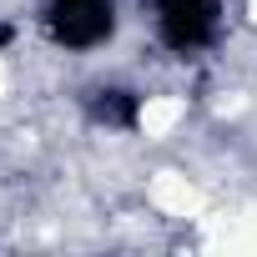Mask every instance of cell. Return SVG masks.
<instances>
[{
    "label": "cell",
    "mask_w": 257,
    "mask_h": 257,
    "mask_svg": "<svg viewBox=\"0 0 257 257\" xmlns=\"http://www.w3.org/2000/svg\"><path fill=\"white\" fill-rule=\"evenodd\" d=\"M252 16H257V0H252Z\"/></svg>",
    "instance_id": "5"
},
{
    "label": "cell",
    "mask_w": 257,
    "mask_h": 257,
    "mask_svg": "<svg viewBox=\"0 0 257 257\" xmlns=\"http://www.w3.org/2000/svg\"><path fill=\"white\" fill-rule=\"evenodd\" d=\"M242 106H247L242 96H217V116H237Z\"/></svg>",
    "instance_id": "4"
},
{
    "label": "cell",
    "mask_w": 257,
    "mask_h": 257,
    "mask_svg": "<svg viewBox=\"0 0 257 257\" xmlns=\"http://www.w3.org/2000/svg\"><path fill=\"white\" fill-rule=\"evenodd\" d=\"M182 116H187V101L182 96H147L142 111H137V126H142V137L162 142V137H172L182 126Z\"/></svg>",
    "instance_id": "2"
},
{
    "label": "cell",
    "mask_w": 257,
    "mask_h": 257,
    "mask_svg": "<svg viewBox=\"0 0 257 257\" xmlns=\"http://www.w3.org/2000/svg\"><path fill=\"white\" fill-rule=\"evenodd\" d=\"M147 197H152V207H157L162 217H182V222H192V217H202V212H207V202H202L197 182H192V177H182V172H157V177H152V187H147Z\"/></svg>",
    "instance_id": "1"
},
{
    "label": "cell",
    "mask_w": 257,
    "mask_h": 257,
    "mask_svg": "<svg viewBox=\"0 0 257 257\" xmlns=\"http://www.w3.org/2000/svg\"><path fill=\"white\" fill-rule=\"evenodd\" d=\"M227 252H257V212H247V217H237L222 237H217Z\"/></svg>",
    "instance_id": "3"
}]
</instances>
